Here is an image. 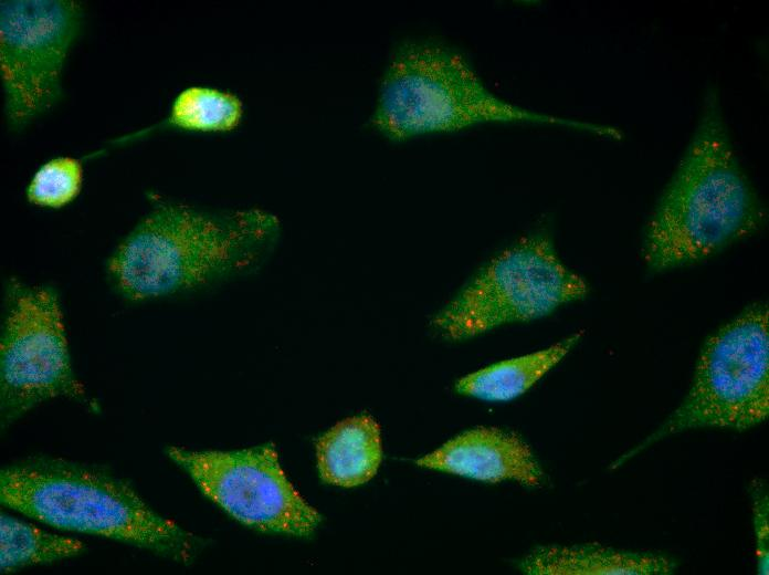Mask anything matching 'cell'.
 <instances>
[{"label":"cell","mask_w":769,"mask_h":575,"mask_svg":"<svg viewBox=\"0 0 769 575\" xmlns=\"http://www.w3.org/2000/svg\"><path fill=\"white\" fill-rule=\"evenodd\" d=\"M168 454L210 500L244 525L307 536L320 522L286 478L272 445L234 451L170 448Z\"/></svg>","instance_id":"obj_9"},{"label":"cell","mask_w":769,"mask_h":575,"mask_svg":"<svg viewBox=\"0 0 769 575\" xmlns=\"http://www.w3.org/2000/svg\"><path fill=\"white\" fill-rule=\"evenodd\" d=\"M280 233V219L260 208L211 211L162 202L115 249L108 275L130 301L190 291L257 268Z\"/></svg>","instance_id":"obj_2"},{"label":"cell","mask_w":769,"mask_h":575,"mask_svg":"<svg viewBox=\"0 0 769 575\" xmlns=\"http://www.w3.org/2000/svg\"><path fill=\"white\" fill-rule=\"evenodd\" d=\"M584 279L559 259L548 236L519 238L485 263L434 315L441 337L462 341L537 320L587 296Z\"/></svg>","instance_id":"obj_6"},{"label":"cell","mask_w":769,"mask_h":575,"mask_svg":"<svg viewBox=\"0 0 769 575\" xmlns=\"http://www.w3.org/2000/svg\"><path fill=\"white\" fill-rule=\"evenodd\" d=\"M1 503L50 526L104 536L188 560L190 534L152 511L127 484L83 467L32 461L0 473Z\"/></svg>","instance_id":"obj_4"},{"label":"cell","mask_w":769,"mask_h":575,"mask_svg":"<svg viewBox=\"0 0 769 575\" xmlns=\"http://www.w3.org/2000/svg\"><path fill=\"white\" fill-rule=\"evenodd\" d=\"M581 336L582 332H578L548 348L482 368L460 378L454 388L459 394L486 401L515 399L552 369Z\"/></svg>","instance_id":"obj_13"},{"label":"cell","mask_w":769,"mask_h":575,"mask_svg":"<svg viewBox=\"0 0 769 575\" xmlns=\"http://www.w3.org/2000/svg\"><path fill=\"white\" fill-rule=\"evenodd\" d=\"M0 516L1 573L67 558L84 547L76 539L48 533L3 512Z\"/></svg>","instance_id":"obj_15"},{"label":"cell","mask_w":769,"mask_h":575,"mask_svg":"<svg viewBox=\"0 0 769 575\" xmlns=\"http://www.w3.org/2000/svg\"><path fill=\"white\" fill-rule=\"evenodd\" d=\"M522 567L537 575H667L674 572L675 563L657 554L584 545L540 547Z\"/></svg>","instance_id":"obj_12"},{"label":"cell","mask_w":769,"mask_h":575,"mask_svg":"<svg viewBox=\"0 0 769 575\" xmlns=\"http://www.w3.org/2000/svg\"><path fill=\"white\" fill-rule=\"evenodd\" d=\"M766 212L729 138L717 90L705 94L687 148L645 226L642 255L663 272L757 232Z\"/></svg>","instance_id":"obj_1"},{"label":"cell","mask_w":769,"mask_h":575,"mask_svg":"<svg viewBox=\"0 0 769 575\" xmlns=\"http://www.w3.org/2000/svg\"><path fill=\"white\" fill-rule=\"evenodd\" d=\"M59 396L83 398L75 378L56 293L10 280L0 345L2 424Z\"/></svg>","instance_id":"obj_7"},{"label":"cell","mask_w":769,"mask_h":575,"mask_svg":"<svg viewBox=\"0 0 769 575\" xmlns=\"http://www.w3.org/2000/svg\"><path fill=\"white\" fill-rule=\"evenodd\" d=\"M752 523L756 539L757 572L769 574V500L763 481L752 482Z\"/></svg>","instance_id":"obj_17"},{"label":"cell","mask_w":769,"mask_h":575,"mask_svg":"<svg viewBox=\"0 0 769 575\" xmlns=\"http://www.w3.org/2000/svg\"><path fill=\"white\" fill-rule=\"evenodd\" d=\"M420 467L496 483L514 480L538 487L542 471L529 446L497 428L467 430L418 459Z\"/></svg>","instance_id":"obj_10"},{"label":"cell","mask_w":769,"mask_h":575,"mask_svg":"<svg viewBox=\"0 0 769 575\" xmlns=\"http://www.w3.org/2000/svg\"><path fill=\"white\" fill-rule=\"evenodd\" d=\"M371 127L391 142L452 133L484 123L551 124L622 138V132L542 114L505 102L491 93L466 60L431 41H404L382 74Z\"/></svg>","instance_id":"obj_3"},{"label":"cell","mask_w":769,"mask_h":575,"mask_svg":"<svg viewBox=\"0 0 769 575\" xmlns=\"http://www.w3.org/2000/svg\"><path fill=\"white\" fill-rule=\"evenodd\" d=\"M316 456L325 482L344 488L364 484L381 463L380 426L369 415L346 418L318 439Z\"/></svg>","instance_id":"obj_11"},{"label":"cell","mask_w":769,"mask_h":575,"mask_svg":"<svg viewBox=\"0 0 769 575\" xmlns=\"http://www.w3.org/2000/svg\"><path fill=\"white\" fill-rule=\"evenodd\" d=\"M82 164L73 157H57L43 164L27 189L28 200L36 206L61 208L81 191Z\"/></svg>","instance_id":"obj_16"},{"label":"cell","mask_w":769,"mask_h":575,"mask_svg":"<svg viewBox=\"0 0 769 575\" xmlns=\"http://www.w3.org/2000/svg\"><path fill=\"white\" fill-rule=\"evenodd\" d=\"M243 116L244 104L236 94L191 85L177 94L160 126L186 132L227 133L239 127Z\"/></svg>","instance_id":"obj_14"},{"label":"cell","mask_w":769,"mask_h":575,"mask_svg":"<svg viewBox=\"0 0 769 575\" xmlns=\"http://www.w3.org/2000/svg\"><path fill=\"white\" fill-rule=\"evenodd\" d=\"M0 3L3 109L9 127L20 129L59 102L64 62L84 14L71 0Z\"/></svg>","instance_id":"obj_8"},{"label":"cell","mask_w":769,"mask_h":575,"mask_svg":"<svg viewBox=\"0 0 769 575\" xmlns=\"http://www.w3.org/2000/svg\"><path fill=\"white\" fill-rule=\"evenodd\" d=\"M769 415V311L747 306L704 343L689 390L665 422L620 457L618 468L666 436L697 428L746 430Z\"/></svg>","instance_id":"obj_5"}]
</instances>
